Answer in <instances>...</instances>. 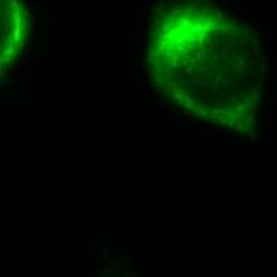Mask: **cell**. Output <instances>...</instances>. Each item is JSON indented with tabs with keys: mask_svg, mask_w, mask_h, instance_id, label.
<instances>
[{
	"mask_svg": "<svg viewBox=\"0 0 277 277\" xmlns=\"http://www.w3.org/2000/svg\"><path fill=\"white\" fill-rule=\"evenodd\" d=\"M147 65L182 112L237 132L256 128L265 59L256 34L214 5L164 11L151 31Z\"/></svg>",
	"mask_w": 277,
	"mask_h": 277,
	"instance_id": "6da1fadb",
	"label": "cell"
},
{
	"mask_svg": "<svg viewBox=\"0 0 277 277\" xmlns=\"http://www.w3.org/2000/svg\"><path fill=\"white\" fill-rule=\"evenodd\" d=\"M31 29V15L24 0H0V77L22 53Z\"/></svg>",
	"mask_w": 277,
	"mask_h": 277,
	"instance_id": "7a4b0ae2",
	"label": "cell"
}]
</instances>
